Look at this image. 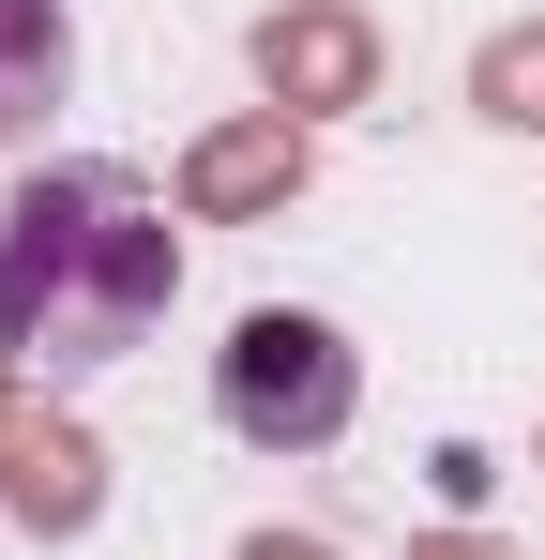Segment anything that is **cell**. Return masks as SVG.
<instances>
[{"label":"cell","instance_id":"3","mask_svg":"<svg viewBox=\"0 0 545 560\" xmlns=\"http://www.w3.org/2000/svg\"><path fill=\"white\" fill-rule=\"evenodd\" d=\"M77 77V31H61V0H0V137H31L46 106Z\"/></svg>","mask_w":545,"mask_h":560},{"label":"cell","instance_id":"1","mask_svg":"<svg viewBox=\"0 0 545 560\" xmlns=\"http://www.w3.org/2000/svg\"><path fill=\"white\" fill-rule=\"evenodd\" d=\"M167 288H182V243L137 167L77 152V167H31L0 197V364L106 378L121 349H152Z\"/></svg>","mask_w":545,"mask_h":560},{"label":"cell","instance_id":"2","mask_svg":"<svg viewBox=\"0 0 545 560\" xmlns=\"http://www.w3.org/2000/svg\"><path fill=\"white\" fill-rule=\"evenodd\" d=\"M212 409H228V440H258V455H334L363 409V349L334 318H303V303H258L243 334H228V364H212Z\"/></svg>","mask_w":545,"mask_h":560}]
</instances>
